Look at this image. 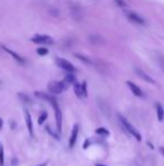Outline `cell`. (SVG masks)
I'll return each instance as SVG.
<instances>
[{
    "instance_id": "8992f818",
    "label": "cell",
    "mask_w": 164,
    "mask_h": 166,
    "mask_svg": "<svg viewBox=\"0 0 164 166\" xmlns=\"http://www.w3.org/2000/svg\"><path fill=\"white\" fill-rule=\"evenodd\" d=\"M70 11H71V16H72L75 20H81L84 16L83 9H82V7L79 6L78 3H71Z\"/></svg>"
},
{
    "instance_id": "603a6c76",
    "label": "cell",
    "mask_w": 164,
    "mask_h": 166,
    "mask_svg": "<svg viewBox=\"0 0 164 166\" xmlns=\"http://www.w3.org/2000/svg\"><path fill=\"white\" fill-rule=\"evenodd\" d=\"M45 129H46V131H47V132L50 133V135L52 136V137H53V138H55V139H60V136H58L57 133H55V132H54L53 130L51 129L50 127H46V128H45Z\"/></svg>"
},
{
    "instance_id": "30bf717a",
    "label": "cell",
    "mask_w": 164,
    "mask_h": 166,
    "mask_svg": "<svg viewBox=\"0 0 164 166\" xmlns=\"http://www.w3.org/2000/svg\"><path fill=\"white\" fill-rule=\"evenodd\" d=\"M126 84H127V86L129 87V89L132 90V93H133L135 96H138V97H143V96H144L142 89H141V88H139L136 84H134L133 82H127Z\"/></svg>"
},
{
    "instance_id": "4dcf8cb0",
    "label": "cell",
    "mask_w": 164,
    "mask_h": 166,
    "mask_svg": "<svg viewBox=\"0 0 164 166\" xmlns=\"http://www.w3.org/2000/svg\"><path fill=\"white\" fill-rule=\"evenodd\" d=\"M0 49H2V45H0Z\"/></svg>"
},
{
    "instance_id": "4316f807",
    "label": "cell",
    "mask_w": 164,
    "mask_h": 166,
    "mask_svg": "<svg viewBox=\"0 0 164 166\" xmlns=\"http://www.w3.org/2000/svg\"><path fill=\"white\" fill-rule=\"evenodd\" d=\"M160 153L164 156V147H160Z\"/></svg>"
},
{
    "instance_id": "8fae6325",
    "label": "cell",
    "mask_w": 164,
    "mask_h": 166,
    "mask_svg": "<svg viewBox=\"0 0 164 166\" xmlns=\"http://www.w3.org/2000/svg\"><path fill=\"white\" fill-rule=\"evenodd\" d=\"M135 72L138 75V77H141V78H142L143 80H145V82L150 83V84H155V80H154L150 75H147V73L145 72L144 70H142V69H135Z\"/></svg>"
},
{
    "instance_id": "f1b7e54d",
    "label": "cell",
    "mask_w": 164,
    "mask_h": 166,
    "mask_svg": "<svg viewBox=\"0 0 164 166\" xmlns=\"http://www.w3.org/2000/svg\"><path fill=\"white\" fill-rule=\"evenodd\" d=\"M2 127V120H1V119H0V128Z\"/></svg>"
},
{
    "instance_id": "7c38bea8",
    "label": "cell",
    "mask_w": 164,
    "mask_h": 166,
    "mask_svg": "<svg viewBox=\"0 0 164 166\" xmlns=\"http://www.w3.org/2000/svg\"><path fill=\"white\" fill-rule=\"evenodd\" d=\"M78 133H79V126L78 124H75L74 127H73V129H72V133H71V137H70V140H69V146L71 147V148H72V147L75 145Z\"/></svg>"
},
{
    "instance_id": "52a82bcc",
    "label": "cell",
    "mask_w": 164,
    "mask_h": 166,
    "mask_svg": "<svg viewBox=\"0 0 164 166\" xmlns=\"http://www.w3.org/2000/svg\"><path fill=\"white\" fill-rule=\"evenodd\" d=\"M126 15H127L128 20H131L132 23L136 24V25H145V23H146L141 15L136 14V13H134V11H128Z\"/></svg>"
},
{
    "instance_id": "7a4b0ae2",
    "label": "cell",
    "mask_w": 164,
    "mask_h": 166,
    "mask_svg": "<svg viewBox=\"0 0 164 166\" xmlns=\"http://www.w3.org/2000/svg\"><path fill=\"white\" fill-rule=\"evenodd\" d=\"M67 87H69V84L64 80H61V82H51L48 83L47 85V89L51 94H62L64 90H67Z\"/></svg>"
},
{
    "instance_id": "4fadbf2b",
    "label": "cell",
    "mask_w": 164,
    "mask_h": 166,
    "mask_svg": "<svg viewBox=\"0 0 164 166\" xmlns=\"http://www.w3.org/2000/svg\"><path fill=\"white\" fill-rule=\"evenodd\" d=\"M89 42L91 43V44H95V45L102 44L103 39L100 35H98V34H93V35H90L89 36Z\"/></svg>"
},
{
    "instance_id": "9a60e30c",
    "label": "cell",
    "mask_w": 164,
    "mask_h": 166,
    "mask_svg": "<svg viewBox=\"0 0 164 166\" xmlns=\"http://www.w3.org/2000/svg\"><path fill=\"white\" fill-rule=\"evenodd\" d=\"M156 114H157V119H159V121L162 122L164 119V109L160 103L156 104Z\"/></svg>"
},
{
    "instance_id": "277c9868",
    "label": "cell",
    "mask_w": 164,
    "mask_h": 166,
    "mask_svg": "<svg viewBox=\"0 0 164 166\" xmlns=\"http://www.w3.org/2000/svg\"><path fill=\"white\" fill-rule=\"evenodd\" d=\"M31 41L35 44H43V45H52L54 44V40L48 35L44 34H36L31 39Z\"/></svg>"
},
{
    "instance_id": "e0dca14e",
    "label": "cell",
    "mask_w": 164,
    "mask_h": 166,
    "mask_svg": "<svg viewBox=\"0 0 164 166\" xmlns=\"http://www.w3.org/2000/svg\"><path fill=\"white\" fill-rule=\"evenodd\" d=\"M74 56H77L78 59H80L82 62H86V63H88V65H90L91 63V60L88 58V56H82V54H74Z\"/></svg>"
},
{
    "instance_id": "ac0fdd59",
    "label": "cell",
    "mask_w": 164,
    "mask_h": 166,
    "mask_svg": "<svg viewBox=\"0 0 164 166\" xmlns=\"http://www.w3.org/2000/svg\"><path fill=\"white\" fill-rule=\"evenodd\" d=\"M36 52H37V54H38V56H42L48 54V50L46 48H44V46H41V48H38L36 50Z\"/></svg>"
},
{
    "instance_id": "2e32d148",
    "label": "cell",
    "mask_w": 164,
    "mask_h": 166,
    "mask_svg": "<svg viewBox=\"0 0 164 166\" xmlns=\"http://www.w3.org/2000/svg\"><path fill=\"white\" fill-rule=\"evenodd\" d=\"M64 82H67V84H73V83H75L77 82V78H75V76L73 75V73H71V72H67V76L64 77V79H63Z\"/></svg>"
},
{
    "instance_id": "ffe728a7",
    "label": "cell",
    "mask_w": 164,
    "mask_h": 166,
    "mask_svg": "<svg viewBox=\"0 0 164 166\" xmlns=\"http://www.w3.org/2000/svg\"><path fill=\"white\" fill-rule=\"evenodd\" d=\"M96 133H97V135L108 136L109 135V131L106 129V128H98V129L96 130Z\"/></svg>"
},
{
    "instance_id": "d6986e66",
    "label": "cell",
    "mask_w": 164,
    "mask_h": 166,
    "mask_svg": "<svg viewBox=\"0 0 164 166\" xmlns=\"http://www.w3.org/2000/svg\"><path fill=\"white\" fill-rule=\"evenodd\" d=\"M5 164V153H3V147L0 144V166H3Z\"/></svg>"
},
{
    "instance_id": "83f0119b",
    "label": "cell",
    "mask_w": 164,
    "mask_h": 166,
    "mask_svg": "<svg viewBox=\"0 0 164 166\" xmlns=\"http://www.w3.org/2000/svg\"><path fill=\"white\" fill-rule=\"evenodd\" d=\"M47 165V163H43V164H41V165H38V166H46Z\"/></svg>"
},
{
    "instance_id": "cb8c5ba5",
    "label": "cell",
    "mask_w": 164,
    "mask_h": 166,
    "mask_svg": "<svg viewBox=\"0 0 164 166\" xmlns=\"http://www.w3.org/2000/svg\"><path fill=\"white\" fill-rule=\"evenodd\" d=\"M81 88H82V94H83V97L88 96V90H87V82L81 83Z\"/></svg>"
},
{
    "instance_id": "ba28073f",
    "label": "cell",
    "mask_w": 164,
    "mask_h": 166,
    "mask_svg": "<svg viewBox=\"0 0 164 166\" xmlns=\"http://www.w3.org/2000/svg\"><path fill=\"white\" fill-rule=\"evenodd\" d=\"M2 50L6 51L8 54H10L11 56H12V59H15V61H17L18 63H20V65H24L26 62V60L22 58V56H19V54L17 53V52H15V51H12L11 49L7 48V46H5V45H2Z\"/></svg>"
},
{
    "instance_id": "9c48e42d",
    "label": "cell",
    "mask_w": 164,
    "mask_h": 166,
    "mask_svg": "<svg viewBox=\"0 0 164 166\" xmlns=\"http://www.w3.org/2000/svg\"><path fill=\"white\" fill-rule=\"evenodd\" d=\"M25 121H26V126H27L28 132L31 135V137H34V129H33V121H32V116L29 111L25 110Z\"/></svg>"
},
{
    "instance_id": "d4e9b609",
    "label": "cell",
    "mask_w": 164,
    "mask_h": 166,
    "mask_svg": "<svg viewBox=\"0 0 164 166\" xmlns=\"http://www.w3.org/2000/svg\"><path fill=\"white\" fill-rule=\"evenodd\" d=\"M157 60H159V65L161 66V68L164 71V56L162 54H157Z\"/></svg>"
},
{
    "instance_id": "44dd1931",
    "label": "cell",
    "mask_w": 164,
    "mask_h": 166,
    "mask_svg": "<svg viewBox=\"0 0 164 166\" xmlns=\"http://www.w3.org/2000/svg\"><path fill=\"white\" fill-rule=\"evenodd\" d=\"M115 3H116V5L118 6V7H120V8H127L128 7L127 3H126L125 0H115Z\"/></svg>"
},
{
    "instance_id": "7402d4cb",
    "label": "cell",
    "mask_w": 164,
    "mask_h": 166,
    "mask_svg": "<svg viewBox=\"0 0 164 166\" xmlns=\"http://www.w3.org/2000/svg\"><path fill=\"white\" fill-rule=\"evenodd\" d=\"M46 119H47V113L46 112H43L42 114H41V115H39V118H38V124H43L45 122V120H46Z\"/></svg>"
},
{
    "instance_id": "484cf974",
    "label": "cell",
    "mask_w": 164,
    "mask_h": 166,
    "mask_svg": "<svg viewBox=\"0 0 164 166\" xmlns=\"http://www.w3.org/2000/svg\"><path fill=\"white\" fill-rule=\"evenodd\" d=\"M18 95H19L20 99H24V101H25L26 103H31V99H28V96H27V95H25V94H22V93H19Z\"/></svg>"
},
{
    "instance_id": "5bb4252c",
    "label": "cell",
    "mask_w": 164,
    "mask_h": 166,
    "mask_svg": "<svg viewBox=\"0 0 164 166\" xmlns=\"http://www.w3.org/2000/svg\"><path fill=\"white\" fill-rule=\"evenodd\" d=\"M72 86H73V90H74L75 95L78 96L79 99H83V94H82V88H81L80 83H78V80H77L75 83H73Z\"/></svg>"
},
{
    "instance_id": "5b68a950",
    "label": "cell",
    "mask_w": 164,
    "mask_h": 166,
    "mask_svg": "<svg viewBox=\"0 0 164 166\" xmlns=\"http://www.w3.org/2000/svg\"><path fill=\"white\" fill-rule=\"evenodd\" d=\"M55 62L58 67L61 68V69H63V70H65L67 72L73 73L75 70H77L74 66H73L70 61H67V59H63V58H56Z\"/></svg>"
},
{
    "instance_id": "3957f363",
    "label": "cell",
    "mask_w": 164,
    "mask_h": 166,
    "mask_svg": "<svg viewBox=\"0 0 164 166\" xmlns=\"http://www.w3.org/2000/svg\"><path fill=\"white\" fill-rule=\"evenodd\" d=\"M52 105V107L54 109V113H55V120H56V130L57 132L60 133L62 131V112H61V109L58 106V103L57 101L53 99V101L50 103Z\"/></svg>"
},
{
    "instance_id": "f546056e",
    "label": "cell",
    "mask_w": 164,
    "mask_h": 166,
    "mask_svg": "<svg viewBox=\"0 0 164 166\" xmlns=\"http://www.w3.org/2000/svg\"><path fill=\"white\" fill-rule=\"evenodd\" d=\"M96 166H106V165H101V164H97Z\"/></svg>"
},
{
    "instance_id": "6da1fadb",
    "label": "cell",
    "mask_w": 164,
    "mask_h": 166,
    "mask_svg": "<svg viewBox=\"0 0 164 166\" xmlns=\"http://www.w3.org/2000/svg\"><path fill=\"white\" fill-rule=\"evenodd\" d=\"M117 116H118V120H119V122L122 123V128H124L128 133H131L132 136H134L136 140H138V141L142 140V136H141V133L135 129V127H134L133 124L129 123V121H128L125 116H122V114H117Z\"/></svg>"
}]
</instances>
